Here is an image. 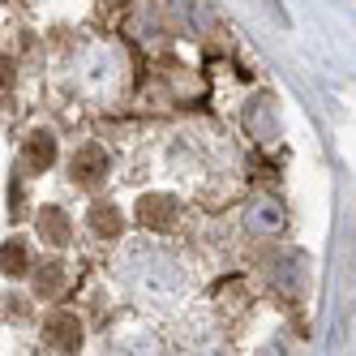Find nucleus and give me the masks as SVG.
<instances>
[{
  "label": "nucleus",
  "mask_w": 356,
  "mask_h": 356,
  "mask_svg": "<svg viewBox=\"0 0 356 356\" xmlns=\"http://www.w3.org/2000/svg\"><path fill=\"white\" fill-rule=\"evenodd\" d=\"M35 227H39V241L52 245V249H65L69 236H73V223H69V215H65L60 207H39Z\"/></svg>",
  "instance_id": "nucleus-9"
},
{
  "label": "nucleus",
  "mask_w": 356,
  "mask_h": 356,
  "mask_svg": "<svg viewBox=\"0 0 356 356\" xmlns=\"http://www.w3.org/2000/svg\"><path fill=\"white\" fill-rule=\"evenodd\" d=\"M108 168H112V159L99 142H82L69 159V176H73V185H82V189H99L108 181Z\"/></svg>",
  "instance_id": "nucleus-5"
},
{
  "label": "nucleus",
  "mask_w": 356,
  "mask_h": 356,
  "mask_svg": "<svg viewBox=\"0 0 356 356\" xmlns=\"http://www.w3.org/2000/svg\"><path fill=\"white\" fill-rule=\"evenodd\" d=\"M262 270H266V279H270V284L284 292V296H296V292L305 288V279H309L305 253H300V249H292V245H275V249L266 253Z\"/></svg>",
  "instance_id": "nucleus-1"
},
{
  "label": "nucleus",
  "mask_w": 356,
  "mask_h": 356,
  "mask_svg": "<svg viewBox=\"0 0 356 356\" xmlns=\"http://www.w3.org/2000/svg\"><path fill=\"white\" fill-rule=\"evenodd\" d=\"M241 227H245V236L253 241H275V236H284V227H288V211H284V202H275V197H249L245 202V211H241Z\"/></svg>",
  "instance_id": "nucleus-2"
},
{
  "label": "nucleus",
  "mask_w": 356,
  "mask_h": 356,
  "mask_svg": "<svg viewBox=\"0 0 356 356\" xmlns=\"http://www.w3.org/2000/svg\"><path fill=\"white\" fill-rule=\"evenodd\" d=\"M138 223L146 232H172L181 223V202L172 193H142L138 197Z\"/></svg>",
  "instance_id": "nucleus-6"
},
{
  "label": "nucleus",
  "mask_w": 356,
  "mask_h": 356,
  "mask_svg": "<svg viewBox=\"0 0 356 356\" xmlns=\"http://www.w3.org/2000/svg\"><path fill=\"white\" fill-rule=\"evenodd\" d=\"M245 120L253 124V129H258L262 142H275V108H270V99H262V104L253 108V112H245Z\"/></svg>",
  "instance_id": "nucleus-12"
},
{
  "label": "nucleus",
  "mask_w": 356,
  "mask_h": 356,
  "mask_svg": "<svg viewBox=\"0 0 356 356\" xmlns=\"http://www.w3.org/2000/svg\"><path fill=\"white\" fill-rule=\"evenodd\" d=\"M69 288V266L65 262H43L39 270H35V279H31V292L39 296V300H56L60 292Z\"/></svg>",
  "instance_id": "nucleus-10"
},
{
  "label": "nucleus",
  "mask_w": 356,
  "mask_h": 356,
  "mask_svg": "<svg viewBox=\"0 0 356 356\" xmlns=\"http://www.w3.org/2000/svg\"><path fill=\"white\" fill-rule=\"evenodd\" d=\"M5 318L9 322H26L31 318V300L17 296V292H5Z\"/></svg>",
  "instance_id": "nucleus-13"
},
{
  "label": "nucleus",
  "mask_w": 356,
  "mask_h": 356,
  "mask_svg": "<svg viewBox=\"0 0 356 356\" xmlns=\"http://www.w3.org/2000/svg\"><path fill=\"white\" fill-rule=\"evenodd\" d=\"M86 227H90L99 241H120V232H124V211L116 207V202H108V197H95L90 211H86Z\"/></svg>",
  "instance_id": "nucleus-8"
},
{
  "label": "nucleus",
  "mask_w": 356,
  "mask_h": 356,
  "mask_svg": "<svg viewBox=\"0 0 356 356\" xmlns=\"http://www.w3.org/2000/svg\"><path fill=\"white\" fill-rule=\"evenodd\" d=\"M9 215H13V219L22 215V185H17V181H13V189H9Z\"/></svg>",
  "instance_id": "nucleus-14"
},
{
  "label": "nucleus",
  "mask_w": 356,
  "mask_h": 356,
  "mask_svg": "<svg viewBox=\"0 0 356 356\" xmlns=\"http://www.w3.org/2000/svg\"><path fill=\"white\" fill-rule=\"evenodd\" d=\"M163 13H168V26L189 35V39H207L219 26V17H215V9L207 5V0H168Z\"/></svg>",
  "instance_id": "nucleus-3"
},
{
  "label": "nucleus",
  "mask_w": 356,
  "mask_h": 356,
  "mask_svg": "<svg viewBox=\"0 0 356 356\" xmlns=\"http://www.w3.org/2000/svg\"><path fill=\"white\" fill-rule=\"evenodd\" d=\"M5 279H26L31 275V245L22 241V236H9L5 241Z\"/></svg>",
  "instance_id": "nucleus-11"
},
{
  "label": "nucleus",
  "mask_w": 356,
  "mask_h": 356,
  "mask_svg": "<svg viewBox=\"0 0 356 356\" xmlns=\"http://www.w3.org/2000/svg\"><path fill=\"white\" fill-rule=\"evenodd\" d=\"M5 5H13V0H5Z\"/></svg>",
  "instance_id": "nucleus-15"
},
{
  "label": "nucleus",
  "mask_w": 356,
  "mask_h": 356,
  "mask_svg": "<svg viewBox=\"0 0 356 356\" xmlns=\"http://www.w3.org/2000/svg\"><path fill=\"white\" fill-rule=\"evenodd\" d=\"M56 155H60L56 134H52V129H31V134H26V142H22V172L43 176L47 168L56 163Z\"/></svg>",
  "instance_id": "nucleus-7"
},
{
  "label": "nucleus",
  "mask_w": 356,
  "mask_h": 356,
  "mask_svg": "<svg viewBox=\"0 0 356 356\" xmlns=\"http://www.w3.org/2000/svg\"><path fill=\"white\" fill-rule=\"evenodd\" d=\"M82 339H86V330L73 309H52L43 318V348L47 352H78Z\"/></svg>",
  "instance_id": "nucleus-4"
}]
</instances>
